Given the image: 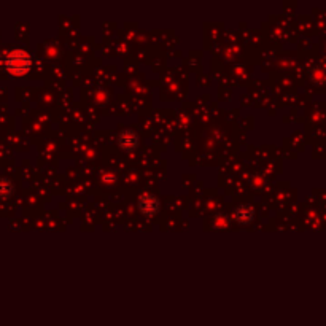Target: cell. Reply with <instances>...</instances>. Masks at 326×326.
I'll use <instances>...</instances> for the list:
<instances>
[{
	"instance_id": "1",
	"label": "cell",
	"mask_w": 326,
	"mask_h": 326,
	"mask_svg": "<svg viewBox=\"0 0 326 326\" xmlns=\"http://www.w3.org/2000/svg\"><path fill=\"white\" fill-rule=\"evenodd\" d=\"M30 67V59L24 51H14L8 57V69L16 75H24Z\"/></svg>"
},
{
	"instance_id": "2",
	"label": "cell",
	"mask_w": 326,
	"mask_h": 326,
	"mask_svg": "<svg viewBox=\"0 0 326 326\" xmlns=\"http://www.w3.org/2000/svg\"><path fill=\"white\" fill-rule=\"evenodd\" d=\"M139 210L142 212L143 215L151 217L159 210V201L155 198L153 194H143L142 198L139 199Z\"/></svg>"
},
{
	"instance_id": "3",
	"label": "cell",
	"mask_w": 326,
	"mask_h": 326,
	"mask_svg": "<svg viewBox=\"0 0 326 326\" xmlns=\"http://www.w3.org/2000/svg\"><path fill=\"white\" fill-rule=\"evenodd\" d=\"M118 143H120V146L123 150L134 151L137 148V145H139L137 134L134 132V130H124V132H121V136L118 139Z\"/></svg>"
},
{
	"instance_id": "4",
	"label": "cell",
	"mask_w": 326,
	"mask_h": 326,
	"mask_svg": "<svg viewBox=\"0 0 326 326\" xmlns=\"http://www.w3.org/2000/svg\"><path fill=\"white\" fill-rule=\"evenodd\" d=\"M236 220L242 224H247L253 220V210L248 207V205H242L236 210V214H234Z\"/></svg>"
},
{
	"instance_id": "5",
	"label": "cell",
	"mask_w": 326,
	"mask_h": 326,
	"mask_svg": "<svg viewBox=\"0 0 326 326\" xmlns=\"http://www.w3.org/2000/svg\"><path fill=\"white\" fill-rule=\"evenodd\" d=\"M13 193V185L7 178H0V198H8Z\"/></svg>"
}]
</instances>
